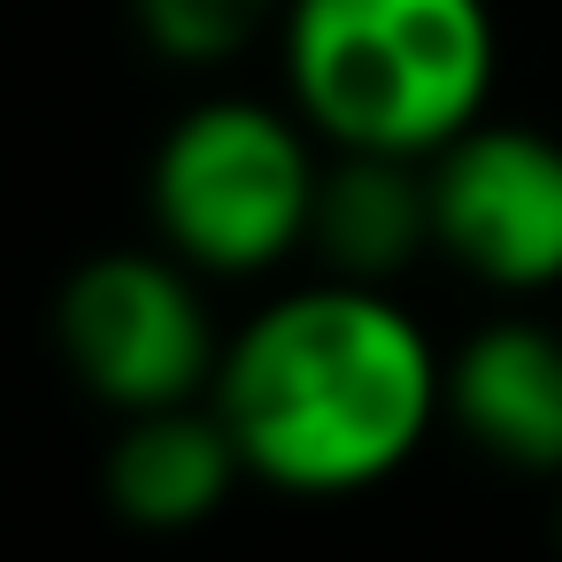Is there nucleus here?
<instances>
[{
  "label": "nucleus",
  "mask_w": 562,
  "mask_h": 562,
  "mask_svg": "<svg viewBox=\"0 0 562 562\" xmlns=\"http://www.w3.org/2000/svg\"><path fill=\"white\" fill-rule=\"evenodd\" d=\"M554 539H562V508H554Z\"/></svg>",
  "instance_id": "nucleus-10"
},
{
  "label": "nucleus",
  "mask_w": 562,
  "mask_h": 562,
  "mask_svg": "<svg viewBox=\"0 0 562 562\" xmlns=\"http://www.w3.org/2000/svg\"><path fill=\"white\" fill-rule=\"evenodd\" d=\"M308 247L324 255V278L393 285L431 239V178L408 155H339L324 162Z\"/></svg>",
  "instance_id": "nucleus-8"
},
{
  "label": "nucleus",
  "mask_w": 562,
  "mask_h": 562,
  "mask_svg": "<svg viewBox=\"0 0 562 562\" xmlns=\"http://www.w3.org/2000/svg\"><path fill=\"white\" fill-rule=\"evenodd\" d=\"M132 16L162 63L216 70V63L247 55L270 24H285V0H132Z\"/></svg>",
  "instance_id": "nucleus-9"
},
{
  "label": "nucleus",
  "mask_w": 562,
  "mask_h": 562,
  "mask_svg": "<svg viewBox=\"0 0 562 562\" xmlns=\"http://www.w3.org/2000/svg\"><path fill=\"white\" fill-rule=\"evenodd\" d=\"M209 401L247 477L278 493H362L447 416V355L385 285L316 278L239 324Z\"/></svg>",
  "instance_id": "nucleus-1"
},
{
  "label": "nucleus",
  "mask_w": 562,
  "mask_h": 562,
  "mask_svg": "<svg viewBox=\"0 0 562 562\" xmlns=\"http://www.w3.org/2000/svg\"><path fill=\"white\" fill-rule=\"evenodd\" d=\"M431 239L485 293L562 285V139L531 124H470L431 162Z\"/></svg>",
  "instance_id": "nucleus-5"
},
{
  "label": "nucleus",
  "mask_w": 562,
  "mask_h": 562,
  "mask_svg": "<svg viewBox=\"0 0 562 562\" xmlns=\"http://www.w3.org/2000/svg\"><path fill=\"white\" fill-rule=\"evenodd\" d=\"M316 193H324V162L308 116L239 93L186 109L147 170V209L162 247L209 278H262L285 255H301L316 224Z\"/></svg>",
  "instance_id": "nucleus-3"
},
{
  "label": "nucleus",
  "mask_w": 562,
  "mask_h": 562,
  "mask_svg": "<svg viewBox=\"0 0 562 562\" xmlns=\"http://www.w3.org/2000/svg\"><path fill=\"white\" fill-rule=\"evenodd\" d=\"M239 477H247V454L216 401H170V408L124 416L101 462V493L132 531H201Z\"/></svg>",
  "instance_id": "nucleus-7"
},
{
  "label": "nucleus",
  "mask_w": 562,
  "mask_h": 562,
  "mask_svg": "<svg viewBox=\"0 0 562 562\" xmlns=\"http://www.w3.org/2000/svg\"><path fill=\"white\" fill-rule=\"evenodd\" d=\"M447 424L524 477H562V339L531 316L477 324L447 355Z\"/></svg>",
  "instance_id": "nucleus-6"
},
{
  "label": "nucleus",
  "mask_w": 562,
  "mask_h": 562,
  "mask_svg": "<svg viewBox=\"0 0 562 562\" xmlns=\"http://www.w3.org/2000/svg\"><path fill=\"white\" fill-rule=\"evenodd\" d=\"M285 86L339 155L431 162L485 124L501 32L485 0H285Z\"/></svg>",
  "instance_id": "nucleus-2"
},
{
  "label": "nucleus",
  "mask_w": 562,
  "mask_h": 562,
  "mask_svg": "<svg viewBox=\"0 0 562 562\" xmlns=\"http://www.w3.org/2000/svg\"><path fill=\"white\" fill-rule=\"evenodd\" d=\"M55 347L70 378L116 416L201 401L224 362L193 262L170 247H109L78 262L55 301Z\"/></svg>",
  "instance_id": "nucleus-4"
}]
</instances>
